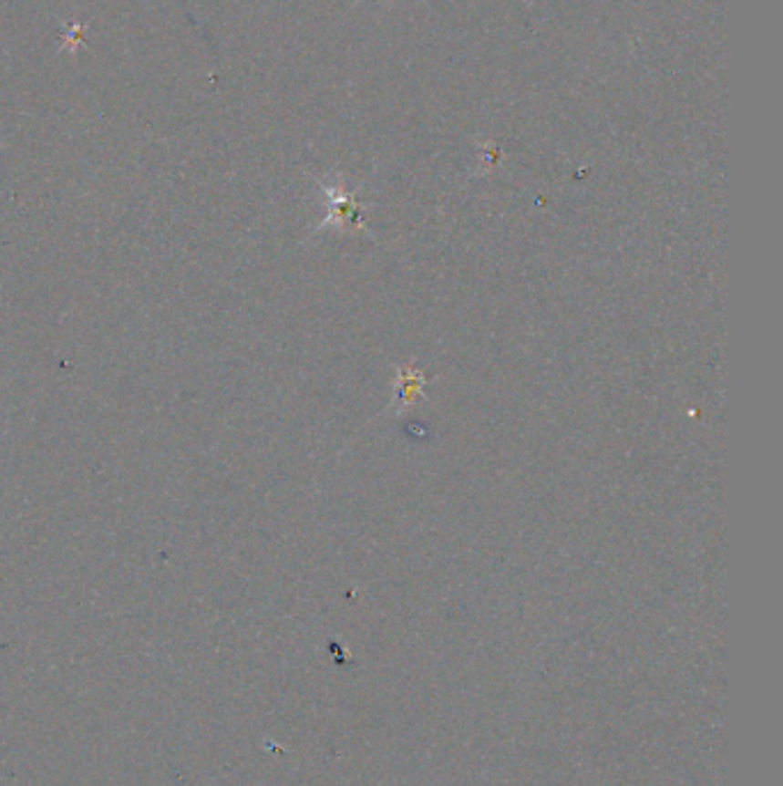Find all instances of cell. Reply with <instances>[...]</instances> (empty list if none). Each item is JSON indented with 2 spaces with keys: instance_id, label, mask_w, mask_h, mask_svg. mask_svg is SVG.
I'll list each match as a JSON object with an SVG mask.
<instances>
[{
  "instance_id": "6da1fadb",
  "label": "cell",
  "mask_w": 783,
  "mask_h": 786,
  "mask_svg": "<svg viewBox=\"0 0 783 786\" xmlns=\"http://www.w3.org/2000/svg\"><path fill=\"white\" fill-rule=\"evenodd\" d=\"M83 30H86V26H83V24H72V26H69V33H65L69 37V44L65 48H72V51H77V44H78V39H81Z\"/></svg>"
}]
</instances>
